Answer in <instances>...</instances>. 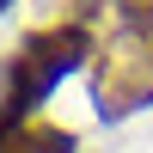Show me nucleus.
<instances>
[{
	"instance_id": "obj_1",
	"label": "nucleus",
	"mask_w": 153,
	"mask_h": 153,
	"mask_svg": "<svg viewBox=\"0 0 153 153\" xmlns=\"http://www.w3.org/2000/svg\"><path fill=\"white\" fill-rule=\"evenodd\" d=\"M92 55V31L86 25H43L19 43V55L6 61V110L12 117H31L37 98H49V86L61 74H74Z\"/></svg>"
},
{
	"instance_id": "obj_2",
	"label": "nucleus",
	"mask_w": 153,
	"mask_h": 153,
	"mask_svg": "<svg viewBox=\"0 0 153 153\" xmlns=\"http://www.w3.org/2000/svg\"><path fill=\"white\" fill-rule=\"evenodd\" d=\"M92 104L104 117H129V110L153 104V31L123 25L92 55Z\"/></svg>"
},
{
	"instance_id": "obj_3",
	"label": "nucleus",
	"mask_w": 153,
	"mask_h": 153,
	"mask_svg": "<svg viewBox=\"0 0 153 153\" xmlns=\"http://www.w3.org/2000/svg\"><path fill=\"white\" fill-rule=\"evenodd\" d=\"M12 147L19 153H74V135L68 129H55V123H19V135H12Z\"/></svg>"
},
{
	"instance_id": "obj_4",
	"label": "nucleus",
	"mask_w": 153,
	"mask_h": 153,
	"mask_svg": "<svg viewBox=\"0 0 153 153\" xmlns=\"http://www.w3.org/2000/svg\"><path fill=\"white\" fill-rule=\"evenodd\" d=\"M37 6L49 12V25H92L110 0H37Z\"/></svg>"
},
{
	"instance_id": "obj_5",
	"label": "nucleus",
	"mask_w": 153,
	"mask_h": 153,
	"mask_svg": "<svg viewBox=\"0 0 153 153\" xmlns=\"http://www.w3.org/2000/svg\"><path fill=\"white\" fill-rule=\"evenodd\" d=\"M117 12L129 31H153V0H117Z\"/></svg>"
},
{
	"instance_id": "obj_6",
	"label": "nucleus",
	"mask_w": 153,
	"mask_h": 153,
	"mask_svg": "<svg viewBox=\"0 0 153 153\" xmlns=\"http://www.w3.org/2000/svg\"><path fill=\"white\" fill-rule=\"evenodd\" d=\"M0 6H6V0H0Z\"/></svg>"
}]
</instances>
